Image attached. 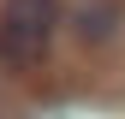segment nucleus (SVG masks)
<instances>
[{
    "label": "nucleus",
    "mask_w": 125,
    "mask_h": 119,
    "mask_svg": "<svg viewBox=\"0 0 125 119\" xmlns=\"http://www.w3.org/2000/svg\"><path fill=\"white\" fill-rule=\"evenodd\" d=\"M54 30H60V0H6L0 6V66L12 71L42 66Z\"/></svg>",
    "instance_id": "nucleus-1"
},
{
    "label": "nucleus",
    "mask_w": 125,
    "mask_h": 119,
    "mask_svg": "<svg viewBox=\"0 0 125 119\" xmlns=\"http://www.w3.org/2000/svg\"><path fill=\"white\" fill-rule=\"evenodd\" d=\"M72 30H77V42L101 48V42L119 30V0H89V6H77L72 12Z\"/></svg>",
    "instance_id": "nucleus-2"
}]
</instances>
